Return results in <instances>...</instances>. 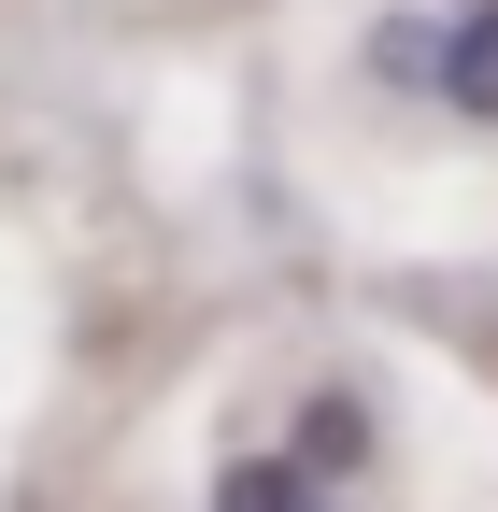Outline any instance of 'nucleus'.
I'll list each match as a JSON object with an SVG mask.
<instances>
[{"label":"nucleus","instance_id":"1","mask_svg":"<svg viewBox=\"0 0 498 512\" xmlns=\"http://www.w3.org/2000/svg\"><path fill=\"white\" fill-rule=\"evenodd\" d=\"M427 86H442L456 114H498V0L442 29V57H427Z\"/></svg>","mask_w":498,"mask_h":512},{"label":"nucleus","instance_id":"2","mask_svg":"<svg viewBox=\"0 0 498 512\" xmlns=\"http://www.w3.org/2000/svg\"><path fill=\"white\" fill-rule=\"evenodd\" d=\"M214 512H314V470H299V456H242L214 484Z\"/></svg>","mask_w":498,"mask_h":512}]
</instances>
